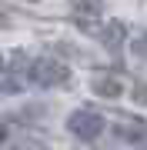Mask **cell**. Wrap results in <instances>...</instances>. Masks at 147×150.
I'll return each instance as SVG.
<instances>
[{"mask_svg": "<svg viewBox=\"0 0 147 150\" xmlns=\"http://www.w3.org/2000/svg\"><path fill=\"white\" fill-rule=\"evenodd\" d=\"M10 150H44V144H37V140H17Z\"/></svg>", "mask_w": 147, "mask_h": 150, "instance_id": "52a82bcc", "label": "cell"}, {"mask_svg": "<svg viewBox=\"0 0 147 150\" xmlns=\"http://www.w3.org/2000/svg\"><path fill=\"white\" fill-rule=\"evenodd\" d=\"M67 130L77 137V140H97L104 134V117L94 110H74L67 117Z\"/></svg>", "mask_w": 147, "mask_h": 150, "instance_id": "7a4b0ae2", "label": "cell"}, {"mask_svg": "<svg viewBox=\"0 0 147 150\" xmlns=\"http://www.w3.org/2000/svg\"><path fill=\"white\" fill-rule=\"evenodd\" d=\"M97 37H100L104 43H107L110 50H117L120 43H124V23H120V20H110V23H104Z\"/></svg>", "mask_w": 147, "mask_h": 150, "instance_id": "3957f363", "label": "cell"}, {"mask_svg": "<svg viewBox=\"0 0 147 150\" xmlns=\"http://www.w3.org/2000/svg\"><path fill=\"white\" fill-rule=\"evenodd\" d=\"M144 130H147V127H144L141 120H134V123H131V120H127V123H117V134H120V137H127V140H134V137H141Z\"/></svg>", "mask_w": 147, "mask_h": 150, "instance_id": "5b68a950", "label": "cell"}, {"mask_svg": "<svg viewBox=\"0 0 147 150\" xmlns=\"http://www.w3.org/2000/svg\"><path fill=\"white\" fill-rule=\"evenodd\" d=\"M94 93L114 100V97L124 93V87H120V80H114V77H94Z\"/></svg>", "mask_w": 147, "mask_h": 150, "instance_id": "277c9868", "label": "cell"}, {"mask_svg": "<svg viewBox=\"0 0 147 150\" xmlns=\"http://www.w3.org/2000/svg\"><path fill=\"white\" fill-rule=\"evenodd\" d=\"M134 100H137V103H147V83H144V87H137V90H134Z\"/></svg>", "mask_w": 147, "mask_h": 150, "instance_id": "ba28073f", "label": "cell"}, {"mask_svg": "<svg viewBox=\"0 0 147 150\" xmlns=\"http://www.w3.org/2000/svg\"><path fill=\"white\" fill-rule=\"evenodd\" d=\"M131 50L137 60H147V33H137V37L131 40Z\"/></svg>", "mask_w": 147, "mask_h": 150, "instance_id": "8992f818", "label": "cell"}, {"mask_svg": "<svg viewBox=\"0 0 147 150\" xmlns=\"http://www.w3.org/2000/svg\"><path fill=\"white\" fill-rule=\"evenodd\" d=\"M4 140H7V127L0 123V144H4Z\"/></svg>", "mask_w": 147, "mask_h": 150, "instance_id": "9c48e42d", "label": "cell"}, {"mask_svg": "<svg viewBox=\"0 0 147 150\" xmlns=\"http://www.w3.org/2000/svg\"><path fill=\"white\" fill-rule=\"evenodd\" d=\"M23 74H27V80L37 83V87H60L70 77V70H67V64H60V60L37 57V60H30V64L23 67Z\"/></svg>", "mask_w": 147, "mask_h": 150, "instance_id": "6da1fadb", "label": "cell"}, {"mask_svg": "<svg viewBox=\"0 0 147 150\" xmlns=\"http://www.w3.org/2000/svg\"><path fill=\"white\" fill-rule=\"evenodd\" d=\"M0 70H4V60H0Z\"/></svg>", "mask_w": 147, "mask_h": 150, "instance_id": "30bf717a", "label": "cell"}]
</instances>
